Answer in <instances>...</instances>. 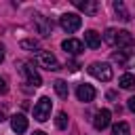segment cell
Masks as SVG:
<instances>
[{"instance_id":"cell-1","label":"cell","mask_w":135,"mask_h":135,"mask_svg":"<svg viewBox=\"0 0 135 135\" xmlns=\"http://www.w3.org/2000/svg\"><path fill=\"white\" fill-rule=\"evenodd\" d=\"M89 74L95 76V78L101 80V82H110L112 76H114L110 63H103V61H95V63H91V65H89Z\"/></svg>"},{"instance_id":"cell-2","label":"cell","mask_w":135,"mask_h":135,"mask_svg":"<svg viewBox=\"0 0 135 135\" xmlns=\"http://www.w3.org/2000/svg\"><path fill=\"white\" fill-rule=\"evenodd\" d=\"M34 57H36V61L44 68V70H49V72H55V70H59V61H57V57L51 53V51H44V49H38L36 53H34Z\"/></svg>"},{"instance_id":"cell-3","label":"cell","mask_w":135,"mask_h":135,"mask_svg":"<svg viewBox=\"0 0 135 135\" xmlns=\"http://www.w3.org/2000/svg\"><path fill=\"white\" fill-rule=\"evenodd\" d=\"M59 25L63 27V32L74 34L76 30H80V25H82V17L76 15V13H65V15L59 17Z\"/></svg>"},{"instance_id":"cell-4","label":"cell","mask_w":135,"mask_h":135,"mask_svg":"<svg viewBox=\"0 0 135 135\" xmlns=\"http://www.w3.org/2000/svg\"><path fill=\"white\" fill-rule=\"evenodd\" d=\"M51 108H53V101H51L49 97H40V99L36 101V105H34V118H36L38 122L49 120V116H51Z\"/></svg>"},{"instance_id":"cell-5","label":"cell","mask_w":135,"mask_h":135,"mask_svg":"<svg viewBox=\"0 0 135 135\" xmlns=\"http://www.w3.org/2000/svg\"><path fill=\"white\" fill-rule=\"evenodd\" d=\"M114 46H118V49H124V53H131V49H133V34L131 32H127V30H114V42H112Z\"/></svg>"},{"instance_id":"cell-6","label":"cell","mask_w":135,"mask_h":135,"mask_svg":"<svg viewBox=\"0 0 135 135\" xmlns=\"http://www.w3.org/2000/svg\"><path fill=\"white\" fill-rule=\"evenodd\" d=\"M19 70H21V74L25 76V80H27L32 86H40V84H42V78H40V74L36 72V68H34L30 61H23V63H19Z\"/></svg>"},{"instance_id":"cell-7","label":"cell","mask_w":135,"mask_h":135,"mask_svg":"<svg viewBox=\"0 0 135 135\" xmlns=\"http://www.w3.org/2000/svg\"><path fill=\"white\" fill-rule=\"evenodd\" d=\"M34 25H36V32L40 34V36H51L53 34V23L44 17V15H34Z\"/></svg>"},{"instance_id":"cell-8","label":"cell","mask_w":135,"mask_h":135,"mask_svg":"<svg viewBox=\"0 0 135 135\" xmlns=\"http://www.w3.org/2000/svg\"><path fill=\"white\" fill-rule=\"evenodd\" d=\"M11 129H13L17 135L25 133V131H27V118H25L23 114H13V116H11Z\"/></svg>"},{"instance_id":"cell-9","label":"cell","mask_w":135,"mask_h":135,"mask_svg":"<svg viewBox=\"0 0 135 135\" xmlns=\"http://www.w3.org/2000/svg\"><path fill=\"white\" fill-rule=\"evenodd\" d=\"M76 95H78V99L80 101H84V103H89V101H93L95 99V89L91 86V84H78V89H76Z\"/></svg>"},{"instance_id":"cell-10","label":"cell","mask_w":135,"mask_h":135,"mask_svg":"<svg viewBox=\"0 0 135 135\" xmlns=\"http://www.w3.org/2000/svg\"><path fill=\"white\" fill-rule=\"evenodd\" d=\"M110 110H99L97 114H95V118H93V127L97 129V131H103L108 124H110Z\"/></svg>"},{"instance_id":"cell-11","label":"cell","mask_w":135,"mask_h":135,"mask_svg":"<svg viewBox=\"0 0 135 135\" xmlns=\"http://www.w3.org/2000/svg\"><path fill=\"white\" fill-rule=\"evenodd\" d=\"M72 4L76 8H80L82 13H86V15H95L97 13V2L95 0H72Z\"/></svg>"},{"instance_id":"cell-12","label":"cell","mask_w":135,"mask_h":135,"mask_svg":"<svg viewBox=\"0 0 135 135\" xmlns=\"http://www.w3.org/2000/svg\"><path fill=\"white\" fill-rule=\"evenodd\" d=\"M61 46H63V51L70 53V55H78V53H82V42L76 40V38H68V40H63Z\"/></svg>"},{"instance_id":"cell-13","label":"cell","mask_w":135,"mask_h":135,"mask_svg":"<svg viewBox=\"0 0 135 135\" xmlns=\"http://www.w3.org/2000/svg\"><path fill=\"white\" fill-rule=\"evenodd\" d=\"M84 44L89 49H99L101 46V36L95 30H89V32H84Z\"/></svg>"},{"instance_id":"cell-14","label":"cell","mask_w":135,"mask_h":135,"mask_svg":"<svg viewBox=\"0 0 135 135\" xmlns=\"http://www.w3.org/2000/svg\"><path fill=\"white\" fill-rule=\"evenodd\" d=\"M118 84H120L122 89L131 91V89H135V76H133V74H122L120 80H118Z\"/></svg>"},{"instance_id":"cell-15","label":"cell","mask_w":135,"mask_h":135,"mask_svg":"<svg viewBox=\"0 0 135 135\" xmlns=\"http://www.w3.org/2000/svg\"><path fill=\"white\" fill-rule=\"evenodd\" d=\"M55 91H57V95L61 99H68V95H70V89H68L65 80H55Z\"/></svg>"},{"instance_id":"cell-16","label":"cell","mask_w":135,"mask_h":135,"mask_svg":"<svg viewBox=\"0 0 135 135\" xmlns=\"http://www.w3.org/2000/svg\"><path fill=\"white\" fill-rule=\"evenodd\" d=\"M112 133H114V135H131V129H129L127 122H116V124L112 127Z\"/></svg>"},{"instance_id":"cell-17","label":"cell","mask_w":135,"mask_h":135,"mask_svg":"<svg viewBox=\"0 0 135 135\" xmlns=\"http://www.w3.org/2000/svg\"><path fill=\"white\" fill-rule=\"evenodd\" d=\"M114 11L120 15V19H122V21H129V19H131V17H129V13H127V8H124V4H122L120 0H116V2H114Z\"/></svg>"},{"instance_id":"cell-18","label":"cell","mask_w":135,"mask_h":135,"mask_svg":"<svg viewBox=\"0 0 135 135\" xmlns=\"http://www.w3.org/2000/svg\"><path fill=\"white\" fill-rule=\"evenodd\" d=\"M19 46L25 49V51H34V49H38V40H36V38H23V40L19 42Z\"/></svg>"},{"instance_id":"cell-19","label":"cell","mask_w":135,"mask_h":135,"mask_svg":"<svg viewBox=\"0 0 135 135\" xmlns=\"http://www.w3.org/2000/svg\"><path fill=\"white\" fill-rule=\"evenodd\" d=\"M55 124H57V129H68V116H65V112H59L55 116Z\"/></svg>"},{"instance_id":"cell-20","label":"cell","mask_w":135,"mask_h":135,"mask_svg":"<svg viewBox=\"0 0 135 135\" xmlns=\"http://www.w3.org/2000/svg\"><path fill=\"white\" fill-rule=\"evenodd\" d=\"M127 55H129V53H124V51L112 53V61H116V63H120V65H127Z\"/></svg>"},{"instance_id":"cell-21","label":"cell","mask_w":135,"mask_h":135,"mask_svg":"<svg viewBox=\"0 0 135 135\" xmlns=\"http://www.w3.org/2000/svg\"><path fill=\"white\" fill-rule=\"evenodd\" d=\"M127 108H129L131 112H135V97H129V99H127Z\"/></svg>"},{"instance_id":"cell-22","label":"cell","mask_w":135,"mask_h":135,"mask_svg":"<svg viewBox=\"0 0 135 135\" xmlns=\"http://www.w3.org/2000/svg\"><path fill=\"white\" fill-rule=\"evenodd\" d=\"M6 91H8V86H6V82H4L2 78H0V95H4Z\"/></svg>"},{"instance_id":"cell-23","label":"cell","mask_w":135,"mask_h":135,"mask_svg":"<svg viewBox=\"0 0 135 135\" xmlns=\"http://www.w3.org/2000/svg\"><path fill=\"white\" fill-rule=\"evenodd\" d=\"M2 120H6V112H4V108H0V122Z\"/></svg>"},{"instance_id":"cell-24","label":"cell","mask_w":135,"mask_h":135,"mask_svg":"<svg viewBox=\"0 0 135 135\" xmlns=\"http://www.w3.org/2000/svg\"><path fill=\"white\" fill-rule=\"evenodd\" d=\"M2 61H4V46L0 44V63H2Z\"/></svg>"},{"instance_id":"cell-25","label":"cell","mask_w":135,"mask_h":135,"mask_svg":"<svg viewBox=\"0 0 135 135\" xmlns=\"http://www.w3.org/2000/svg\"><path fill=\"white\" fill-rule=\"evenodd\" d=\"M32 135H46V133H44V131H34Z\"/></svg>"}]
</instances>
